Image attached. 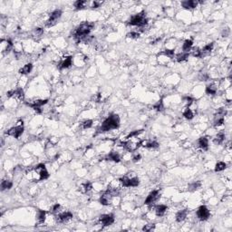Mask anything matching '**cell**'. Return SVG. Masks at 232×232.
<instances>
[{
  "instance_id": "1",
  "label": "cell",
  "mask_w": 232,
  "mask_h": 232,
  "mask_svg": "<svg viewBox=\"0 0 232 232\" xmlns=\"http://www.w3.org/2000/svg\"><path fill=\"white\" fill-rule=\"evenodd\" d=\"M120 126V117L117 114H111L109 117H107L98 129V133H106L111 130L117 129Z\"/></svg>"
},
{
  "instance_id": "2",
  "label": "cell",
  "mask_w": 232,
  "mask_h": 232,
  "mask_svg": "<svg viewBox=\"0 0 232 232\" xmlns=\"http://www.w3.org/2000/svg\"><path fill=\"white\" fill-rule=\"evenodd\" d=\"M93 27H94V24L93 23L84 22V23L81 24L74 30V38L77 41V43L81 42L82 39H83L84 37L89 36V34L93 29Z\"/></svg>"
},
{
  "instance_id": "3",
  "label": "cell",
  "mask_w": 232,
  "mask_h": 232,
  "mask_svg": "<svg viewBox=\"0 0 232 232\" xmlns=\"http://www.w3.org/2000/svg\"><path fill=\"white\" fill-rule=\"evenodd\" d=\"M128 25L133 26V27H139L143 29V27H145L148 25V18L146 17V12L142 11L133 16L128 21Z\"/></svg>"
},
{
  "instance_id": "4",
  "label": "cell",
  "mask_w": 232,
  "mask_h": 232,
  "mask_svg": "<svg viewBox=\"0 0 232 232\" xmlns=\"http://www.w3.org/2000/svg\"><path fill=\"white\" fill-rule=\"evenodd\" d=\"M121 144L128 152H133L137 149H139L140 146H142V140H140L137 136L136 137H132V138L127 139L126 142L122 143Z\"/></svg>"
},
{
  "instance_id": "5",
  "label": "cell",
  "mask_w": 232,
  "mask_h": 232,
  "mask_svg": "<svg viewBox=\"0 0 232 232\" xmlns=\"http://www.w3.org/2000/svg\"><path fill=\"white\" fill-rule=\"evenodd\" d=\"M119 180H120L122 186L126 187V188L137 187L140 184V180L136 175H133L132 177H130L129 175H125L123 178H121Z\"/></svg>"
},
{
  "instance_id": "6",
  "label": "cell",
  "mask_w": 232,
  "mask_h": 232,
  "mask_svg": "<svg viewBox=\"0 0 232 232\" xmlns=\"http://www.w3.org/2000/svg\"><path fill=\"white\" fill-rule=\"evenodd\" d=\"M24 133V124H23V121H19L17 123V124L12 128H10L8 131L6 132V134L12 136L16 139H18Z\"/></svg>"
},
{
  "instance_id": "7",
  "label": "cell",
  "mask_w": 232,
  "mask_h": 232,
  "mask_svg": "<svg viewBox=\"0 0 232 232\" xmlns=\"http://www.w3.org/2000/svg\"><path fill=\"white\" fill-rule=\"evenodd\" d=\"M62 10L61 9H55L54 10L51 14H50V17H49V19L46 21V26L48 27H54L55 25H56V23L58 22V20L61 18L62 17Z\"/></svg>"
},
{
  "instance_id": "8",
  "label": "cell",
  "mask_w": 232,
  "mask_h": 232,
  "mask_svg": "<svg viewBox=\"0 0 232 232\" xmlns=\"http://www.w3.org/2000/svg\"><path fill=\"white\" fill-rule=\"evenodd\" d=\"M34 169H35V171L37 174V177H38L39 180H46V179L49 178V173H48V171H47V170H46V168L44 164H38Z\"/></svg>"
},
{
  "instance_id": "9",
  "label": "cell",
  "mask_w": 232,
  "mask_h": 232,
  "mask_svg": "<svg viewBox=\"0 0 232 232\" xmlns=\"http://www.w3.org/2000/svg\"><path fill=\"white\" fill-rule=\"evenodd\" d=\"M160 198H161L160 190H152V191L148 195V197L146 198L144 203H145V205H148V206L153 205L156 201H158V199H159Z\"/></svg>"
},
{
  "instance_id": "10",
  "label": "cell",
  "mask_w": 232,
  "mask_h": 232,
  "mask_svg": "<svg viewBox=\"0 0 232 232\" xmlns=\"http://www.w3.org/2000/svg\"><path fill=\"white\" fill-rule=\"evenodd\" d=\"M99 221L104 227L111 226L114 222V215L113 214H102L99 217Z\"/></svg>"
},
{
  "instance_id": "11",
  "label": "cell",
  "mask_w": 232,
  "mask_h": 232,
  "mask_svg": "<svg viewBox=\"0 0 232 232\" xmlns=\"http://www.w3.org/2000/svg\"><path fill=\"white\" fill-rule=\"evenodd\" d=\"M209 216H210V212H209L208 208L206 206L202 205V206H200L198 208V210H197V217H198V218L199 220H202V221L203 220H207L209 218Z\"/></svg>"
},
{
  "instance_id": "12",
  "label": "cell",
  "mask_w": 232,
  "mask_h": 232,
  "mask_svg": "<svg viewBox=\"0 0 232 232\" xmlns=\"http://www.w3.org/2000/svg\"><path fill=\"white\" fill-rule=\"evenodd\" d=\"M73 217H74V215H73L72 212L65 211V212H63V213H57L55 219L58 223H65L68 220H70Z\"/></svg>"
},
{
  "instance_id": "13",
  "label": "cell",
  "mask_w": 232,
  "mask_h": 232,
  "mask_svg": "<svg viewBox=\"0 0 232 232\" xmlns=\"http://www.w3.org/2000/svg\"><path fill=\"white\" fill-rule=\"evenodd\" d=\"M112 198H113V196H112L108 190H106V191L100 197V199H99V200H100V203H101L102 205H103V206H108V205L111 204Z\"/></svg>"
},
{
  "instance_id": "14",
  "label": "cell",
  "mask_w": 232,
  "mask_h": 232,
  "mask_svg": "<svg viewBox=\"0 0 232 232\" xmlns=\"http://www.w3.org/2000/svg\"><path fill=\"white\" fill-rule=\"evenodd\" d=\"M47 102H48V100H37V101H35L34 102H32V103H27V105L28 106H30V107H32L35 111H36L37 112H41V107L43 106V105H45V104H46L47 103Z\"/></svg>"
},
{
  "instance_id": "15",
  "label": "cell",
  "mask_w": 232,
  "mask_h": 232,
  "mask_svg": "<svg viewBox=\"0 0 232 232\" xmlns=\"http://www.w3.org/2000/svg\"><path fill=\"white\" fill-rule=\"evenodd\" d=\"M72 64H73V56H67L62 60V62L58 64V67L60 70H63V69L71 67Z\"/></svg>"
},
{
  "instance_id": "16",
  "label": "cell",
  "mask_w": 232,
  "mask_h": 232,
  "mask_svg": "<svg viewBox=\"0 0 232 232\" xmlns=\"http://www.w3.org/2000/svg\"><path fill=\"white\" fill-rule=\"evenodd\" d=\"M199 4V1H195V0H186V1L181 2V7L184 9H194L197 8V6Z\"/></svg>"
},
{
  "instance_id": "17",
  "label": "cell",
  "mask_w": 232,
  "mask_h": 232,
  "mask_svg": "<svg viewBox=\"0 0 232 232\" xmlns=\"http://www.w3.org/2000/svg\"><path fill=\"white\" fill-rule=\"evenodd\" d=\"M198 146L199 148H200L201 150L203 151H207L208 149V139L205 136L203 137H200L199 140H198Z\"/></svg>"
},
{
  "instance_id": "18",
  "label": "cell",
  "mask_w": 232,
  "mask_h": 232,
  "mask_svg": "<svg viewBox=\"0 0 232 232\" xmlns=\"http://www.w3.org/2000/svg\"><path fill=\"white\" fill-rule=\"evenodd\" d=\"M142 146L148 149H157L159 147V143L156 141H142Z\"/></svg>"
},
{
  "instance_id": "19",
  "label": "cell",
  "mask_w": 232,
  "mask_h": 232,
  "mask_svg": "<svg viewBox=\"0 0 232 232\" xmlns=\"http://www.w3.org/2000/svg\"><path fill=\"white\" fill-rule=\"evenodd\" d=\"M105 159H106L107 161H114V162H120V161H121V157H120L119 153L116 152H110V153L105 157Z\"/></svg>"
},
{
  "instance_id": "20",
  "label": "cell",
  "mask_w": 232,
  "mask_h": 232,
  "mask_svg": "<svg viewBox=\"0 0 232 232\" xmlns=\"http://www.w3.org/2000/svg\"><path fill=\"white\" fill-rule=\"evenodd\" d=\"M213 47H214V43H209V44L206 45L200 50V51H201V57L209 55V54L211 53V51L213 50Z\"/></svg>"
},
{
  "instance_id": "21",
  "label": "cell",
  "mask_w": 232,
  "mask_h": 232,
  "mask_svg": "<svg viewBox=\"0 0 232 232\" xmlns=\"http://www.w3.org/2000/svg\"><path fill=\"white\" fill-rule=\"evenodd\" d=\"M168 209V207L166 205H158L155 208V214L159 217H162Z\"/></svg>"
},
{
  "instance_id": "22",
  "label": "cell",
  "mask_w": 232,
  "mask_h": 232,
  "mask_svg": "<svg viewBox=\"0 0 232 232\" xmlns=\"http://www.w3.org/2000/svg\"><path fill=\"white\" fill-rule=\"evenodd\" d=\"M188 215V210L187 209H182L177 212L176 214V221L177 222H182L185 220V218H187Z\"/></svg>"
},
{
  "instance_id": "23",
  "label": "cell",
  "mask_w": 232,
  "mask_h": 232,
  "mask_svg": "<svg viewBox=\"0 0 232 232\" xmlns=\"http://www.w3.org/2000/svg\"><path fill=\"white\" fill-rule=\"evenodd\" d=\"M88 4H89V2L85 1V0H78V1L74 2V7L75 10H82V9L85 8Z\"/></svg>"
},
{
  "instance_id": "24",
  "label": "cell",
  "mask_w": 232,
  "mask_h": 232,
  "mask_svg": "<svg viewBox=\"0 0 232 232\" xmlns=\"http://www.w3.org/2000/svg\"><path fill=\"white\" fill-rule=\"evenodd\" d=\"M217 91H218V88L214 83H210V84L207 85V87L205 89V92L208 95H214L217 93Z\"/></svg>"
},
{
  "instance_id": "25",
  "label": "cell",
  "mask_w": 232,
  "mask_h": 232,
  "mask_svg": "<svg viewBox=\"0 0 232 232\" xmlns=\"http://www.w3.org/2000/svg\"><path fill=\"white\" fill-rule=\"evenodd\" d=\"M192 45H193V41L190 40V39H187L184 44L182 45V51L183 53H190V49L192 48Z\"/></svg>"
},
{
  "instance_id": "26",
  "label": "cell",
  "mask_w": 232,
  "mask_h": 232,
  "mask_svg": "<svg viewBox=\"0 0 232 232\" xmlns=\"http://www.w3.org/2000/svg\"><path fill=\"white\" fill-rule=\"evenodd\" d=\"M32 69H33V64H32L31 63L27 64H25V65L19 70V74H28L29 73H31Z\"/></svg>"
},
{
  "instance_id": "27",
  "label": "cell",
  "mask_w": 232,
  "mask_h": 232,
  "mask_svg": "<svg viewBox=\"0 0 232 232\" xmlns=\"http://www.w3.org/2000/svg\"><path fill=\"white\" fill-rule=\"evenodd\" d=\"M194 111L190 108V107H188V108H186L185 110H184V111H183V113H182V115L184 116V118H186L187 120H192L193 118H194Z\"/></svg>"
},
{
  "instance_id": "28",
  "label": "cell",
  "mask_w": 232,
  "mask_h": 232,
  "mask_svg": "<svg viewBox=\"0 0 232 232\" xmlns=\"http://www.w3.org/2000/svg\"><path fill=\"white\" fill-rule=\"evenodd\" d=\"M43 34H44V29L41 28V27H36V28H34L33 31H32V33H31L32 36L35 37V38H39V37H41V36H43Z\"/></svg>"
},
{
  "instance_id": "29",
  "label": "cell",
  "mask_w": 232,
  "mask_h": 232,
  "mask_svg": "<svg viewBox=\"0 0 232 232\" xmlns=\"http://www.w3.org/2000/svg\"><path fill=\"white\" fill-rule=\"evenodd\" d=\"M224 141H225V134H224L223 133H219L217 134V136H216L215 139L213 140V143H214L215 144L219 145V144L223 143Z\"/></svg>"
},
{
  "instance_id": "30",
  "label": "cell",
  "mask_w": 232,
  "mask_h": 232,
  "mask_svg": "<svg viewBox=\"0 0 232 232\" xmlns=\"http://www.w3.org/2000/svg\"><path fill=\"white\" fill-rule=\"evenodd\" d=\"M13 187V182L11 180H6L1 182V190L4 191L6 190H10Z\"/></svg>"
},
{
  "instance_id": "31",
  "label": "cell",
  "mask_w": 232,
  "mask_h": 232,
  "mask_svg": "<svg viewBox=\"0 0 232 232\" xmlns=\"http://www.w3.org/2000/svg\"><path fill=\"white\" fill-rule=\"evenodd\" d=\"M92 185L90 181H86V182H84L81 185V190L83 193L89 192L90 190H92Z\"/></svg>"
},
{
  "instance_id": "32",
  "label": "cell",
  "mask_w": 232,
  "mask_h": 232,
  "mask_svg": "<svg viewBox=\"0 0 232 232\" xmlns=\"http://www.w3.org/2000/svg\"><path fill=\"white\" fill-rule=\"evenodd\" d=\"M189 56H190V53H181V54H179L177 56H176V60H177V62H179V63H181V62H184V61H186L188 58H189Z\"/></svg>"
},
{
  "instance_id": "33",
  "label": "cell",
  "mask_w": 232,
  "mask_h": 232,
  "mask_svg": "<svg viewBox=\"0 0 232 232\" xmlns=\"http://www.w3.org/2000/svg\"><path fill=\"white\" fill-rule=\"evenodd\" d=\"M45 218H46V211L45 210H39L37 213V219L39 223H44L45 221Z\"/></svg>"
},
{
  "instance_id": "34",
  "label": "cell",
  "mask_w": 232,
  "mask_h": 232,
  "mask_svg": "<svg viewBox=\"0 0 232 232\" xmlns=\"http://www.w3.org/2000/svg\"><path fill=\"white\" fill-rule=\"evenodd\" d=\"M226 168H227V164L224 161H218L216 164V166H215V171L216 172H219V171H224Z\"/></svg>"
},
{
  "instance_id": "35",
  "label": "cell",
  "mask_w": 232,
  "mask_h": 232,
  "mask_svg": "<svg viewBox=\"0 0 232 232\" xmlns=\"http://www.w3.org/2000/svg\"><path fill=\"white\" fill-rule=\"evenodd\" d=\"M200 186H201V182L199 180V181H194V182H192L189 185V190H190V191L197 190L198 189H199Z\"/></svg>"
},
{
  "instance_id": "36",
  "label": "cell",
  "mask_w": 232,
  "mask_h": 232,
  "mask_svg": "<svg viewBox=\"0 0 232 232\" xmlns=\"http://www.w3.org/2000/svg\"><path fill=\"white\" fill-rule=\"evenodd\" d=\"M153 109L157 111H162L164 110V105H163V102L162 100H160L159 102H157L154 105H153Z\"/></svg>"
},
{
  "instance_id": "37",
  "label": "cell",
  "mask_w": 232,
  "mask_h": 232,
  "mask_svg": "<svg viewBox=\"0 0 232 232\" xmlns=\"http://www.w3.org/2000/svg\"><path fill=\"white\" fill-rule=\"evenodd\" d=\"M126 37L127 38H132V39H137L140 37V33L139 32H136V31H133V32H130L126 35Z\"/></svg>"
},
{
  "instance_id": "38",
  "label": "cell",
  "mask_w": 232,
  "mask_h": 232,
  "mask_svg": "<svg viewBox=\"0 0 232 232\" xmlns=\"http://www.w3.org/2000/svg\"><path fill=\"white\" fill-rule=\"evenodd\" d=\"M161 55H164L168 56L169 58H173L174 57V50L173 49H166L165 51L161 53Z\"/></svg>"
},
{
  "instance_id": "39",
  "label": "cell",
  "mask_w": 232,
  "mask_h": 232,
  "mask_svg": "<svg viewBox=\"0 0 232 232\" xmlns=\"http://www.w3.org/2000/svg\"><path fill=\"white\" fill-rule=\"evenodd\" d=\"M224 124V117H216L215 116V121H214V126L218 127Z\"/></svg>"
},
{
  "instance_id": "40",
  "label": "cell",
  "mask_w": 232,
  "mask_h": 232,
  "mask_svg": "<svg viewBox=\"0 0 232 232\" xmlns=\"http://www.w3.org/2000/svg\"><path fill=\"white\" fill-rule=\"evenodd\" d=\"M92 126V120H86L82 124L83 129H90Z\"/></svg>"
},
{
  "instance_id": "41",
  "label": "cell",
  "mask_w": 232,
  "mask_h": 232,
  "mask_svg": "<svg viewBox=\"0 0 232 232\" xmlns=\"http://www.w3.org/2000/svg\"><path fill=\"white\" fill-rule=\"evenodd\" d=\"M143 130H136V131H133V132L130 133L127 135L126 139H129V138H132V137H136V136H138L141 133H143Z\"/></svg>"
},
{
  "instance_id": "42",
  "label": "cell",
  "mask_w": 232,
  "mask_h": 232,
  "mask_svg": "<svg viewBox=\"0 0 232 232\" xmlns=\"http://www.w3.org/2000/svg\"><path fill=\"white\" fill-rule=\"evenodd\" d=\"M155 228V224H147L143 227V231H152Z\"/></svg>"
},
{
  "instance_id": "43",
  "label": "cell",
  "mask_w": 232,
  "mask_h": 232,
  "mask_svg": "<svg viewBox=\"0 0 232 232\" xmlns=\"http://www.w3.org/2000/svg\"><path fill=\"white\" fill-rule=\"evenodd\" d=\"M60 209H61V206H60V204H58V203L55 204V205L52 207V212H53L54 214L59 213V212H60Z\"/></svg>"
},
{
  "instance_id": "44",
  "label": "cell",
  "mask_w": 232,
  "mask_h": 232,
  "mask_svg": "<svg viewBox=\"0 0 232 232\" xmlns=\"http://www.w3.org/2000/svg\"><path fill=\"white\" fill-rule=\"evenodd\" d=\"M89 4H90V8H98L102 4V2H101V1H92V2H91Z\"/></svg>"
},
{
  "instance_id": "45",
  "label": "cell",
  "mask_w": 232,
  "mask_h": 232,
  "mask_svg": "<svg viewBox=\"0 0 232 232\" xmlns=\"http://www.w3.org/2000/svg\"><path fill=\"white\" fill-rule=\"evenodd\" d=\"M191 55H192L194 57H199V58H200V57H201V51H200V49H199V48H195V49L192 51Z\"/></svg>"
},
{
  "instance_id": "46",
  "label": "cell",
  "mask_w": 232,
  "mask_h": 232,
  "mask_svg": "<svg viewBox=\"0 0 232 232\" xmlns=\"http://www.w3.org/2000/svg\"><path fill=\"white\" fill-rule=\"evenodd\" d=\"M141 159H142V155L138 153V154H135V155L133 157V162H137V161H139Z\"/></svg>"
},
{
  "instance_id": "47",
  "label": "cell",
  "mask_w": 232,
  "mask_h": 232,
  "mask_svg": "<svg viewBox=\"0 0 232 232\" xmlns=\"http://www.w3.org/2000/svg\"><path fill=\"white\" fill-rule=\"evenodd\" d=\"M161 37H157V38H156V39H155V40H153V41H152V42H151V44H152V45H155V44H156V43H158V42H160V41H161Z\"/></svg>"
}]
</instances>
